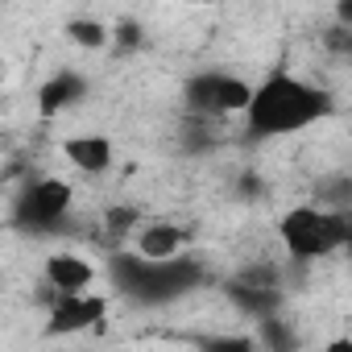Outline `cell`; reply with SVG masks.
Here are the masks:
<instances>
[{"label":"cell","instance_id":"6da1fadb","mask_svg":"<svg viewBox=\"0 0 352 352\" xmlns=\"http://www.w3.org/2000/svg\"><path fill=\"white\" fill-rule=\"evenodd\" d=\"M331 108L327 91L294 79V75H274L265 79L261 87H253V100H249V124L257 133H294V129H307L311 120H319L323 112Z\"/></svg>","mask_w":352,"mask_h":352},{"label":"cell","instance_id":"7a4b0ae2","mask_svg":"<svg viewBox=\"0 0 352 352\" xmlns=\"http://www.w3.org/2000/svg\"><path fill=\"white\" fill-rule=\"evenodd\" d=\"M348 216L344 212H323V208H294L282 216V241L290 249V257L298 261H315L336 253L348 241Z\"/></svg>","mask_w":352,"mask_h":352},{"label":"cell","instance_id":"3957f363","mask_svg":"<svg viewBox=\"0 0 352 352\" xmlns=\"http://www.w3.org/2000/svg\"><path fill=\"white\" fill-rule=\"evenodd\" d=\"M253 100V87L232 79V75H199L187 87V104L204 116H228V112H245Z\"/></svg>","mask_w":352,"mask_h":352},{"label":"cell","instance_id":"277c9868","mask_svg":"<svg viewBox=\"0 0 352 352\" xmlns=\"http://www.w3.org/2000/svg\"><path fill=\"white\" fill-rule=\"evenodd\" d=\"M67 208H71V187L63 179H42V183H34L17 199V220L25 228H38L42 232V228H54L67 216Z\"/></svg>","mask_w":352,"mask_h":352},{"label":"cell","instance_id":"5b68a950","mask_svg":"<svg viewBox=\"0 0 352 352\" xmlns=\"http://www.w3.org/2000/svg\"><path fill=\"white\" fill-rule=\"evenodd\" d=\"M104 319V298H96V294H63V298H54V311H50V319H46V331H54V336H67V331H83V327H96Z\"/></svg>","mask_w":352,"mask_h":352},{"label":"cell","instance_id":"8992f818","mask_svg":"<svg viewBox=\"0 0 352 352\" xmlns=\"http://www.w3.org/2000/svg\"><path fill=\"white\" fill-rule=\"evenodd\" d=\"M96 278V265L79 253H54L46 261V282L58 290V294H83Z\"/></svg>","mask_w":352,"mask_h":352},{"label":"cell","instance_id":"52a82bcc","mask_svg":"<svg viewBox=\"0 0 352 352\" xmlns=\"http://www.w3.org/2000/svg\"><path fill=\"white\" fill-rule=\"evenodd\" d=\"M179 249H183V228H174V224H149L137 241L141 261H174Z\"/></svg>","mask_w":352,"mask_h":352},{"label":"cell","instance_id":"ba28073f","mask_svg":"<svg viewBox=\"0 0 352 352\" xmlns=\"http://www.w3.org/2000/svg\"><path fill=\"white\" fill-rule=\"evenodd\" d=\"M83 96H87V83H83L79 75L63 71V75H54V79L38 91V108H42V116H54V112L71 108V104H75V100H83Z\"/></svg>","mask_w":352,"mask_h":352},{"label":"cell","instance_id":"9c48e42d","mask_svg":"<svg viewBox=\"0 0 352 352\" xmlns=\"http://www.w3.org/2000/svg\"><path fill=\"white\" fill-rule=\"evenodd\" d=\"M63 153H67L79 170H87V174H104V170L112 166V145H108V137H71V141L63 145Z\"/></svg>","mask_w":352,"mask_h":352},{"label":"cell","instance_id":"30bf717a","mask_svg":"<svg viewBox=\"0 0 352 352\" xmlns=\"http://www.w3.org/2000/svg\"><path fill=\"white\" fill-rule=\"evenodd\" d=\"M228 298H232L241 311L257 315V319H270V315H278V307H282V294H278V290L245 286V282H232V286H228Z\"/></svg>","mask_w":352,"mask_h":352},{"label":"cell","instance_id":"8fae6325","mask_svg":"<svg viewBox=\"0 0 352 352\" xmlns=\"http://www.w3.org/2000/svg\"><path fill=\"white\" fill-rule=\"evenodd\" d=\"M257 340H261L270 352H294V348H298V336H294V327H290V323H282L278 315L261 319V331H257Z\"/></svg>","mask_w":352,"mask_h":352},{"label":"cell","instance_id":"7c38bea8","mask_svg":"<svg viewBox=\"0 0 352 352\" xmlns=\"http://www.w3.org/2000/svg\"><path fill=\"white\" fill-rule=\"evenodd\" d=\"M67 34H71V42H79V46H91V50L108 42V30H104L100 21H91V17H87V21H71V25H67Z\"/></svg>","mask_w":352,"mask_h":352},{"label":"cell","instance_id":"4fadbf2b","mask_svg":"<svg viewBox=\"0 0 352 352\" xmlns=\"http://www.w3.org/2000/svg\"><path fill=\"white\" fill-rule=\"evenodd\" d=\"M204 352H257V344L249 336H212V340H199Z\"/></svg>","mask_w":352,"mask_h":352},{"label":"cell","instance_id":"5bb4252c","mask_svg":"<svg viewBox=\"0 0 352 352\" xmlns=\"http://www.w3.org/2000/svg\"><path fill=\"white\" fill-rule=\"evenodd\" d=\"M104 224H108V232H112V236H120L124 228H133V224H137V212H129V208L120 212V208H116V212H108V220H104Z\"/></svg>","mask_w":352,"mask_h":352},{"label":"cell","instance_id":"9a60e30c","mask_svg":"<svg viewBox=\"0 0 352 352\" xmlns=\"http://www.w3.org/2000/svg\"><path fill=\"white\" fill-rule=\"evenodd\" d=\"M116 42H120V46H137V42H141V25H137V21H120V25H116Z\"/></svg>","mask_w":352,"mask_h":352},{"label":"cell","instance_id":"2e32d148","mask_svg":"<svg viewBox=\"0 0 352 352\" xmlns=\"http://www.w3.org/2000/svg\"><path fill=\"white\" fill-rule=\"evenodd\" d=\"M327 352H352V340H344V336H340V340H331V344H327Z\"/></svg>","mask_w":352,"mask_h":352}]
</instances>
